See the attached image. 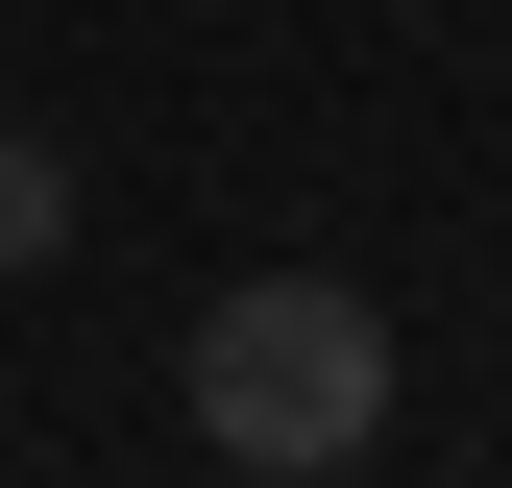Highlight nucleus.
I'll return each instance as SVG.
<instances>
[{
    "instance_id": "1",
    "label": "nucleus",
    "mask_w": 512,
    "mask_h": 488,
    "mask_svg": "<svg viewBox=\"0 0 512 488\" xmlns=\"http://www.w3.org/2000/svg\"><path fill=\"white\" fill-rule=\"evenodd\" d=\"M196 440L220 464H366L391 440V318H366L342 269H244V293H196Z\"/></svg>"
},
{
    "instance_id": "2",
    "label": "nucleus",
    "mask_w": 512,
    "mask_h": 488,
    "mask_svg": "<svg viewBox=\"0 0 512 488\" xmlns=\"http://www.w3.org/2000/svg\"><path fill=\"white\" fill-rule=\"evenodd\" d=\"M49 244H74V147H49V122H0V293H25Z\"/></svg>"
}]
</instances>
